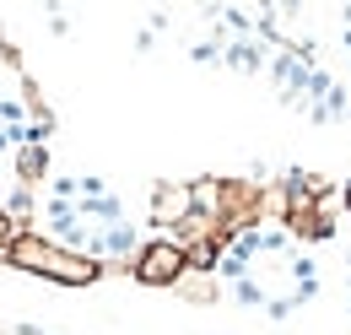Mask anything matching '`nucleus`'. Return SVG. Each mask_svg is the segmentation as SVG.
Instances as JSON below:
<instances>
[{"mask_svg":"<svg viewBox=\"0 0 351 335\" xmlns=\"http://www.w3.org/2000/svg\"><path fill=\"white\" fill-rule=\"evenodd\" d=\"M5 265L16 270H33L44 281H60V287H92L103 276V259H92L82 249H65L54 238H38V233H22L11 249H5Z\"/></svg>","mask_w":351,"mask_h":335,"instance_id":"f257e3e1","label":"nucleus"},{"mask_svg":"<svg viewBox=\"0 0 351 335\" xmlns=\"http://www.w3.org/2000/svg\"><path fill=\"white\" fill-rule=\"evenodd\" d=\"M130 276L141 287H157V292H168V287H184V276H189V259L178 249L173 238H152V244H141L130 254Z\"/></svg>","mask_w":351,"mask_h":335,"instance_id":"f03ea898","label":"nucleus"},{"mask_svg":"<svg viewBox=\"0 0 351 335\" xmlns=\"http://www.w3.org/2000/svg\"><path fill=\"white\" fill-rule=\"evenodd\" d=\"M330 233H335V222H330V206L287 211V238H308V244H319V238H330Z\"/></svg>","mask_w":351,"mask_h":335,"instance_id":"7ed1b4c3","label":"nucleus"},{"mask_svg":"<svg viewBox=\"0 0 351 335\" xmlns=\"http://www.w3.org/2000/svg\"><path fill=\"white\" fill-rule=\"evenodd\" d=\"M44 168H49V152H44V146H22V152H16V178H22V189H27V184H38V178H44Z\"/></svg>","mask_w":351,"mask_h":335,"instance_id":"20e7f679","label":"nucleus"},{"mask_svg":"<svg viewBox=\"0 0 351 335\" xmlns=\"http://www.w3.org/2000/svg\"><path fill=\"white\" fill-rule=\"evenodd\" d=\"M232 297H238V303H249V308H260V303H265V287L254 281V276H238V281H232Z\"/></svg>","mask_w":351,"mask_h":335,"instance_id":"39448f33","label":"nucleus"}]
</instances>
